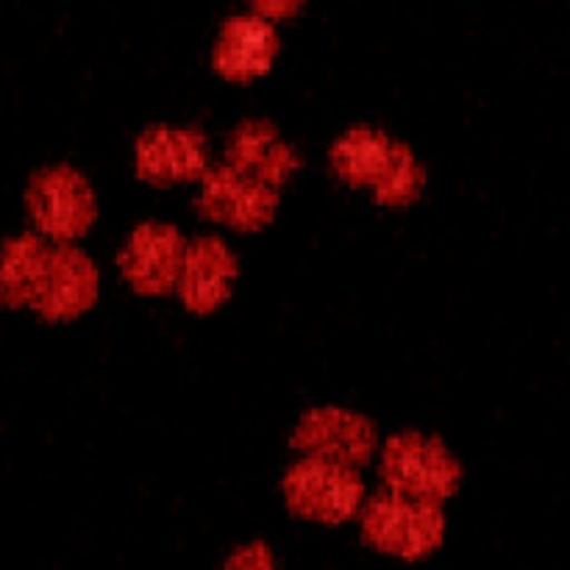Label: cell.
Masks as SVG:
<instances>
[{
    "mask_svg": "<svg viewBox=\"0 0 570 570\" xmlns=\"http://www.w3.org/2000/svg\"><path fill=\"white\" fill-rule=\"evenodd\" d=\"M273 53V37L267 28L254 26H234L223 45V61L228 76H254L265 70Z\"/></svg>",
    "mask_w": 570,
    "mask_h": 570,
    "instance_id": "obj_2",
    "label": "cell"
},
{
    "mask_svg": "<svg viewBox=\"0 0 570 570\" xmlns=\"http://www.w3.org/2000/svg\"><path fill=\"white\" fill-rule=\"evenodd\" d=\"M367 534L393 554H423L438 543L440 521L434 512L415 510L412 504L376 501L367 515Z\"/></svg>",
    "mask_w": 570,
    "mask_h": 570,
    "instance_id": "obj_1",
    "label": "cell"
}]
</instances>
